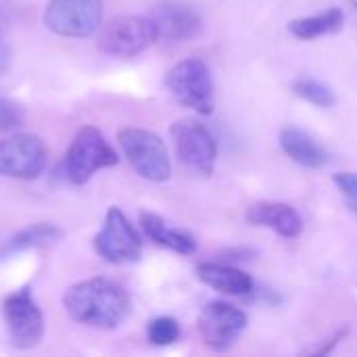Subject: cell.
<instances>
[{
  "label": "cell",
  "mask_w": 357,
  "mask_h": 357,
  "mask_svg": "<svg viewBox=\"0 0 357 357\" xmlns=\"http://www.w3.org/2000/svg\"><path fill=\"white\" fill-rule=\"evenodd\" d=\"M293 92H295L299 98H303V100H307V102H312V105H316V107H322V109H331V107L337 105V94H335V90H333L328 84H322V82H318V79L301 77V79H297V82L293 84Z\"/></svg>",
  "instance_id": "obj_19"
},
{
  "label": "cell",
  "mask_w": 357,
  "mask_h": 357,
  "mask_svg": "<svg viewBox=\"0 0 357 357\" xmlns=\"http://www.w3.org/2000/svg\"><path fill=\"white\" fill-rule=\"evenodd\" d=\"M335 186L343 195L347 207L357 215V172H341L333 176Z\"/></svg>",
  "instance_id": "obj_22"
},
{
  "label": "cell",
  "mask_w": 357,
  "mask_h": 357,
  "mask_svg": "<svg viewBox=\"0 0 357 357\" xmlns=\"http://www.w3.org/2000/svg\"><path fill=\"white\" fill-rule=\"evenodd\" d=\"M140 226L153 243L165 249H172L180 255H192L197 251V241L188 232L167 226V222L153 211L140 213Z\"/></svg>",
  "instance_id": "obj_16"
},
{
  "label": "cell",
  "mask_w": 357,
  "mask_h": 357,
  "mask_svg": "<svg viewBox=\"0 0 357 357\" xmlns=\"http://www.w3.org/2000/svg\"><path fill=\"white\" fill-rule=\"evenodd\" d=\"M349 2L354 4V8H356V10H357V0H349Z\"/></svg>",
  "instance_id": "obj_24"
},
{
  "label": "cell",
  "mask_w": 357,
  "mask_h": 357,
  "mask_svg": "<svg viewBox=\"0 0 357 357\" xmlns=\"http://www.w3.org/2000/svg\"><path fill=\"white\" fill-rule=\"evenodd\" d=\"M247 314L226 301H211L199 314V333L203 343L213 351H228L247 328Z\"/></svg>",
  "instance_id": "obj_10"
},
{
  "label": "cell",
  "mask_w": 357,
  "mask_h": 357,
  "mask_svg": "<svg viewBox=\"0 0 357 357\" xmlns=\"http://www.w3.org/2000/svg\"><path fill=\"white\" fill-rule=\"evenodd\" d=\"M280 146L291 157L295 163L310 167V169H320L326 163V151L301 128L289 126L280 132Z\"/></svg>",
  "instance_id": "obj_15"
},
{
  "label": "cell",
  "mask_w": 357,
  "mask_h": 357,
  "mask_svg": "<svg viewBox=\"0 0 357 357\" xmlns=\"http://www.w3.org/2000/svg\"><path fill=\"white\" fill-rule=\"evenodd\" d=\"M247 222L274 230L282 238H297L303 232V220L297 209L280 201H259L247 211Z\"/></svg>",
  "instance_id": "obj_13"
},
{
  "label": "cell",
  "mask_w": 357,
  "mask_h": 357,
  "mask_svg": "<svg viewBox=\"0 0 357 357\" xmlns=\"http://www.w3.org/2000/svg\"><path fill=\"white\" fill-rule=\"evenodd\" d=\"M197 276L209 289L222 295H232V297L249 295L253 293V287H255L249 274H245L238 268L222 266V264H201L197 268Z\"/></svg>",
  "instance_id": "obj_14"
},
{
  "label": "cell",
  "mask_w": 357,
  "mask_h": 357,
  "mask_svg": "<svg viewBox=\"0 0 357 357\" xmlns=\"http://www.w3.org/2000/svg\"><path fill=\"white\" fill-rule=\"evenodd\" d=\"M153 42H157V29L151 17L138 15H123L111 19L98 36V48L105 54L119 59L136 56Z\"/></svg>",
  "instance_id": "obj_6"
},
{
  "label": "cell",
  "mask_w": 357,
  "mask_h": 357,
  "mask_svg": "<svg viewBox=\"0 0 357 357\" xmlns=\"http://www.w3.org/2000/svg\"><path fill=\"white\" fill-rule=\"evenodd\" d=\"M2 316L13 347L31 349L40 343L44 335V318L29 289L15 291L6 297L2 305Z\"/></svg>",
  "instance_id": "obj_9"
},
{
  "label": "cell",
  "mask_w": 357,
  "mask_h": 357,
  "mask_svg": "<svg viewBox=\"0 0 357 357\" xmlns=\"http://www.w3.org/2000/svg\"><path fill=\"white\" fill-rule=\"evenodd\" d=\"M165 86L172 96L186 109L199 115H211L215 109V92L209 67L201 59L178 61L165 75Z\"/></svg>",
  "instance_id": "obj_2"
},
{
  "label": "cell",
  "mask_w": 357,
  "mask_h": 357,
  "mask_svg": "<svg viewBox=\"0 0 357 357\" xmlns=\"http://www.w3.org/2000/svg\"><path fill=\"white\" fill-rule=\"evenodd\" d=\"M146 337H149V341L153 345L167 347V345H172V343H176L180 339V324L169 316L155 318L146 328Z\"/></svg>",
  "instance_id": "obj_20"
},
{
  "label": "cell",
  "mask_w": 357,
  "mask_h": 357,
  "mask_svg": "<svg viewBox=\"0 0 357 357\" xmlns=\"http://www.w3.org/2000/svg\"><path fill=\"white\" fill-rule=\"evenodd\" d=\"M94 249L105 261L123 266L140 259L142 241L126 213L119 207H111L105 215L100 232L94 236Z\"/></svg>",
  "instance_id": "obj_7"
},
{
  "label": "cell",
  "mask_w": 357,
  "mask_h": 357,
  "mask_svg": "<svg viewBox=\"0 0 357 357\" xmlns=\"http://www.w3.org/2000/svg\"><path fill=\"white\" fill-rule=\"evenodd\" d=\"M117 163V153L107 142L100 130L86 126L82 128L63 161V174L71 184H86L98 169Z\"/></svg>",
  "instance_id": "obj_4"
},
{
  "label": "cell",
  "mask_w": 357,
  "mask_h": 357,
  "mask_svg": "<svg viewBox=\"0 0 357 357\" xmlns=\"http://www.w3.org/2000/svg\"><path fill=\"white\" fill-rule=\"evenodd\" d=\"M151 21L157 29V40L165 44H182L199 36L203 27L201 15L184 2L161 0L151 13Z\"/></svg>",
  "instance_id": "obj_12"
},
{
  "label": "cell",
  "mask_w": 357,
  "mask_h": 357,
  "mask_svg": "<svg viewBox=\"0 0 357 357\" xmlns=\"http://www.w3.org/2000/svg\"><path fill=\"white\" fill-rule=\"evenodd\" d=\"M63 307L77 324L113 331L126 322L132 312L128 291L111 278L82 280L63 295Z\"/></svg>",
  "instance_id": "obj_1"
},
{
  "label": "cell",
  "mask_w": 357,
  "mask_h": 357,
  "mask_svg": "<svg viewBox=\"0 0 357 357\" xmlns=\"http://www.w3.org/2000/svg\"><path fill=\"white\" fill-rule=\"evenodd\" d=\"M178 159L201 176H211L218 161V142L213 134L197 119H180L169 130Z\"/></svg>",
  "instance_id": "obj_8"
},
{
  "label": "cell",
  "mask_w": 357,
  "mask_h": 357,
  "mask_svg": "<svg viewBox=\"0 0 357 357\" xmlns=\"http://www.w3.org/2000/svg\"><path fill=\"white\" fill-rule=\"evenodd\" d=\"M119 146L136 169V174L151 182H165L172 178V159L165 142L144 128H121L117 134Z\"/></svg>",
  "instance_id": "obj_3"
},
{
  "label": "cell",
  "mask_w": 357,
  "mask_h": 357,
  "mask_svg": "<svg viewBox=\"0 0 357 357\" xmlns=\"http://www.w3.org/2000/svg\"><path fill=\"white\" fill-rule=\"evenodd\" d=\"M48 151L36 134H15L0 142V176L33 180L46 167Z\"/></svg>",
  "instance_id": "obj_11"
},
{
  "label": "cell",
  "mask_w": 357,
  "mask_h": 357,
  "mask_svg": "<svg viewBox=\"0 0 357 357\" xmlns=\"http://www.w3.org/2000/svg\"><path fill=\"white\" fill-rule=\"evenodd\" d=\"M102 23V0H50L44 25L65 38H90Z\"/></svg>",
  "instance_id": "obj_5"
},
{
  "label": "cell",
  "mask_w": 357,
  "mask_h": 357,
  "mask_svg": "<svg viewBox=\"0 0 357 357\" xmlns=\"http://www.w3.org/2000/svg\"><path fill=\"white\" fill-rule=\"evenodd\" d=\"M343 10L341 8H328L324 13L312 15V17H301L291 21L289 29L295 38L299 40H316L326 33H335L343 27Z\"/></svg>",
  "instance_id": "obj_17"
},
{
  "label": "cell",
  "mask_w": 357,
  "mask_h": 357,
  "mask_svg": "<svg viewBox=\"0 0 357 357\" xmlns=\"http://www.w3.org/2000/svg\"><path fill=\"white\" fill-rule=\"evenodd\" d=\"M61 230L54 226V224H33L21 232H17L13 238H8L4 243V247L0 249V255L8 257L13 253H19V251H27V249H36V247H44V245H50L54 243L56 238H61Z\"/></svg>",
  "instance_id": "obj_18"
},
{
  "label": "cell",
  "mask_w": 357,
  "mask_h": 357,
  "mask_svg": "<svg viewBox=\"0 0 357 357\" xmlns=\"http://www.w3.org/2000/svg\"><path fill=\"white\" fill-rule=\"evenodd\" d=\"M25 121V111L19 102L0 94V132H13Z\"/></svg>",
  "instance_id": "obj_21"
},
{
  "label": "cell",
  "mask_w": 357,
  "mask_h": 357,
  "mask_svg": "<svg viewBox=\"0 0 357 357\" xmlns=\"http://www.w3.org/2000/svg\"><path fill=\"white\" fill-rule=\"evenodd\" d=\"M10 61H13L10 46H8V42L4 40V33L0 31V73L8 71V67H10Z\"/></svg>",
  "instance_id": "obj_23"
}]
</instances>
